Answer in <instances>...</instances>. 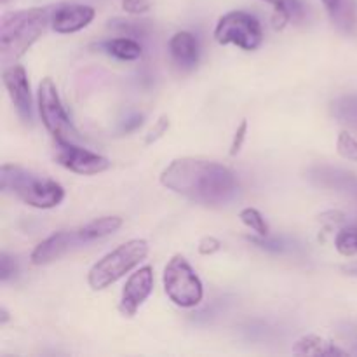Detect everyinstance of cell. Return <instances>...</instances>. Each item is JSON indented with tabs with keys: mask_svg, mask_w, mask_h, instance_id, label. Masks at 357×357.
Masks as SVG:
<instances>
[{
	"mask_svg": "<svg viewBox=\"0 0 357 357\" xmlns=\"http://www.w3.org/2000/svg\"><path fill=\"white\" fill-rule=\"evenodd\" d=\"M103 49L108 54L114 56L115 59H121V61H138L143 56V45L136 38L128 37V35L103 42Z\"/></svg>",
	"mask_w": 357,
	"mask_h": 357,
	"instance_id": "16",
	"label": "cell"
},
{
	"mask_svg": "<svg viewBox=\"0 0 357 357\" xmlns=\"http://www.w3.org/2000/svg\"><path fill=\"white\" fill-rule=\"evenodd\" d=\"M96 17V9L86 3H59L52 7L51 28L56 33L70 35L84 30Z\"/></svg>",
	"mask_w": 357,
	"mask_h": 357,
	"instance_id": "11",
	"label": "cell"
},
{
	"mask_svg": "<svg viewBox=\"0 0 357 357\" xmlns=\"http://www.w3.org/2000/svg\"><path fill=\"white\" fill-rule=\"evenodd\" d=\"M167 128H169V119H167V115H162V117L157 119V122L153 124V128L150 129L149 135H146L145 138L146 145H152V143H155L157 139L162 138V136L166 135Z\"/></svg>",
	"mask_w": 357,
	"mask_h": 357,
	"instance_id": "23",
	"label": "cell"
},
{
	"mask_svg": "<svg viewBox=\"0 0 357 357\" xmlns=\"http://www.w3.org/2000/svg\"><path fill=\"white\" fill-rule=\"evenodd\" d=\"M333 112L342 122L357 124V98H342L333 105Z\"/></svg>",
	"mask_w": 357,
	"mask_h": 357,
	"instance_id": "20",
	"label": "cell"
},
{
	"mask_svg": "<svg viewBox=\"0 0 357 357\" xmlns=\"http://www.w3.org/2000/svg\"><path fill=\"white\" fill-rule=\"evenodd\" d=\"M169 54L178 68L194 70L199 63V42L190 31H176L169 38Z\"/></svg>",
	"mask_w": 357,
	"mask_h": 357,
	"instance_id": "13",
	"label": "cell"
},
{
	"mask_svg": "<svg viewBox=\"0 0 357 357\" xmlns=\"http://www.w3.org/2000/svg\"><path fill=\"white\" fill-rule=\"evenodd\" d=\"M153 284H155V279H153V268L150 265L139 267L138 271L132 272L122 288L119 312L124 317L136 316V312L152 295Z\"/></svg>",
	"mask_w": 357,
	"mask_h": 357,
	"instance_id": "10",
	"label": "cell"
},
{
	"mask_svg": "<svg viewBox=\"0 0 357 357\" xmlns=\"http://www.w3.org/2000/svg\"><path fill=\"white\" fill-rule=\"evenodd\" d=\"M160 185L195 204L218 208L232 201L239 181L230 167L199 157H178L160 173Z\"/></svg>",
	"mask_w": 357,
	"mask_h": 357,
	"instance_id": "1",
	"label": "cell"
},
{
	"mask_svg": "<svg viewBox=\"0 0 357 357\" xmlns=\"http://www.w3.org/2000/svg\"><path fill=\"white\" fill-rule=\"evenodd\" d=\"M0 190L9 192L21 202L37 209H52L65 199V188L58 181L38 176L16 164H2Z\"/></svg>",
	"mask_w": 357,
	"mask_h": 357,
	"instance_id": "3",
	"label": "cell"
},
{
	"mask_svg": "<svg viewBox=\"0 0 357 357\" xmlns=\"http://www.w3.org/2000/svg\"><path fill=\"white\" fill-rule=\"evenodd\" d=\"M110 28H114V30H119V31H126L128 37H135V35L142 33L143 30V26L139 23H136V21H126V20L110 21Z\"/></svg>",
	"mask_w": 357,
	"mask_h": 357,
	"instance_id": "27",
	"label": "cell"
},
{
	"mask_svg": "<svg viewBox=\"0 0 357 357\" xmlns=\"http://www.w3.org/2000/svg\"><path fill=\"white\" fill-rule=\"evenodd\" d=\"M337 152L344 159L357 162V139L351 132L342 131L337 138Z\"/></svg>",
	"mask_w": 357,
	"mask_h": 357,
	"instance_id": "21",
	"label": "cell"
},
{
	"mask_svg": "<svg viewBox=\"0 0 357 357\" xmlns=\"http://www.w3.org/2000/svg\"><path fill=\"white\" fill-rule=\"evenodd\" d=\"M291 352L295 356H316V357H344L349 356L347 351L335 345L328 338L319 335H303L293 344Z\"/></svg>",
	"mask_w": 357,
	"mask_h": 357,
	"instance_id": "14",
	"label": "cell"
},
{
	"mask_svg": "<svg viewBox=\"0 0 357 357\" xmlns=\"http://www.w3.org/2000/svg\"><path fill=\"white\" fill-rule=\"evenodd\" d=\"M215 40L222 45H237L243 51H257L264 44V28L251 13L230 10L216 23Z\"/></svg>",
	"mask_w": 357,
	"mask_h": 357,
	"instance_id": "7",
	"label": "cell"
},
{
	"mask_svg": "<svg viewBox=\"0 0 357 357\" xmlns=\"http://www.w3.org/2000/svg\"><path fill=\"white\" fill-rule=\"evenodd\" d=\"M319 222L323 223V225H326V229L331 230L345 227L347 218H345V215L342 211H326L319 216Z\"/></svg>",
	"mask_w": 357,
	"mask_h": 357,
	"instance_id": "24",
	"label": "cell"
},
{
	"mask_svg": "<svg viewBox=\"0 0 357 357\" xmlns=\"http://www.w3.org/2000/svg\"><path fill=\"white\" fill-rule=\"evenodd\" d=\"M37 107L40 121L47 129L52 139H63V142H79L82 136L73 126L72 119L66 114L65 107L59 98L58 87L51 77H44L38 84L37 91Z\"/></svg>",
	"mask_w": 357,
	"mask_h": 357,
	"instance_id": "6",
	"label": "cell"
},
{
	"mask_svg": "<svg viewBox=\"0 0 357 357\" xmlns=\"http://www.w3.org/2000/svg\"><path fill=\"white\" fill-rule=\"evenodd\" d=\"M2 82L9 93L20 121L24 126H31V122H33V101H31L30 80H28L24 66L17 65V63L3 66Z\"/></svg>",
	"mask_w": 357,
	"mask_h": 357,
	"instance_id": "9",
	"label": "cell"
},
{
	"mask_svg": "<svg viewBox=\"0 0 357 357\" xmlns=\"http://www.w3.org/2000/svg\"><path fill=\"white\" fill-rule=\"evenodd\" d=\"M122 9L129 14H145L152 9V2L150 0H122Z\"/></svg>",
	"mask_w": 357,
	"mask_h": 357,
	"instance_id": "26",
	"label": "cell"
},
{
	"mask_svg": "<svg viewBox=\"0 0 357 357\" xmlns=\"http://www.w3.org/2000/svg\"><path fill=\"white\" fill-rule=\"evenodd\" d=\"M344 271L349 272L351 275H356V278H357V261H354V264H351V265H347V267H344Z\"/></svg>",
	"mask_w": 357,
	"mask_h": 357,
	"instance_id": "31",
	"label": "cell"
},
{
	"mask_svg": "<svg viewBox=\"0 0 357 357\" xmlns=\"http://www.w3.org/2000/svg\"><path fill=\"white\" fill-rule=\"evenodd\" d=\"M335 248L342 257H357V227L345 225L335 236Z\"/></svg>",
	"mask_w": 357,
	"mask_h": 357,
	"instance_id": "18",
	"label": "cell"
},
{
	"mask_svg": "<svg viewBox=\"0 0 357 357\" xmlns=\"http://www.w3.org/2000/svg\"><path fill=\"white\" fill-rule=\"evenodd\" d=\"M80 244L82 243H80L77 229L59 230V232H54L35 246V250L30 255V260L33 265H47L61 258L73 248L80 246Z\"/></svg>",
	"mask_w": 357,
	"mask_h": 357,
	"instance_id": "12",
	"label": "cell"
},
{
	"mask_svg": "<svg viewBox=\"0 0 357 357\" xmlns=\"http://www.w3.org/2000/svg\"><path fill=\"white\" fill-rule=\"evenodd\" d=\"M321 2H323L324 9H326L328 16L331 17L338 9H340L342 3H344V0H321Z\"/></svg>",
	"mask_w": 357,
	"mask_h": 357,
	"instance_id": "29",
	"label": "cell"
},
{
	"mask_svg": "<svg viewBox=\"0 0 357 357\" xmlns=\"http://www.w3.org/2000/svg\"><path fill=\"white\" fill-rule=\"evenodd\" d=\"M52 7H30L0 16V63L9 66L26 54L28 49L51 26Z\"/></svg>",
	"mask_w": 357,
	"mask_h": 357,
	"instance_id": "2",
	"label": "cell"
},
{
	"mask_svg": "<svg viewBox=\"0 0 357 357\" xmlns=\"http://www.w3.org/2000/svg\"><path fill=\"white\" fill-rule=\"evenodd\" d=\"M222 246L223 244L220 239H216V237L213 236H204L201 241H199L197 250L199 253L204 255V257H211V255L218 253V251L222 250Z\"/></svg>",
	"mask_w": 357,
	"mask_h": 357,
	"instance_id": "25",
	"label": "cell"
},
{
	"mask_svg": "<svg viewBox=\"0 0 357 357\" xmlns=\"http://www.w3.org/2000/svg\"><path fill=\"white\" fill-rule=\"evenodd\" d=\"M164 291L181 309L197 307L204 298V286L183 255H173L162 274Z\"/></svg>",
	"mask_w": 357,
	"mask_h": 357,
	"instance_id": "5",
	"label": "cell"
},
{
	"mask_svg": "<svg viewBox=\"0 0 357 357\" xmlns=\"http://www.w3.org/2000/svg\"><path fill=\"white\" fill-rule=\"evenodd\" d=\"M7 321H9V312H7L6 307H0V326H3Z\"/></svg>",
	"mask_w": 357,
	"mask_h": 357,
	"instance_id": "30",
	"label": "cell"
},
{
	"mask_svg": "<svg viewBox=\"0 0 357 357\" xmlns=\"http://www.w3.org/2000/svg\"><path fill=\"white\" fill-rule=\"evenodd\" d=\"M52 142H54L52 159L61 167L68 169L70 173L93 176V174H100L110 169L112 162L107 157L77 145V142H63V139H52Z\"/></svg>",
	"mask_w": 357,
	"mask_h": 357,
	"instance_id": "8",
	"label": "cell"
},
{
	"mask_svg": "<svg viewBox=\"0 0 357 357\" xmlns=\"http://www.w3.org/2000/svg\"><path fill=\"white\" fill-rule=\"evenodd\" d=\"M246 132H248V121H241V124L237 126L236 132H234L232 138V145H230V155H237L241 152L244 145V139H246Z\"/></svg>",
	"mask_w": 357,
	"mask_h": 357,
	"instance_id": "28",
	"label": "cell"
},
{
	"mask_svg": "<svg viewBox=\"0 0 357 357\" xmlns=\"http://www.w3.org/2000/svg\"><path fill=\"white\" fill-rule=\"evenodd\" d=\"M9 2H13V0H0V3H2V6H7Z\"/></svg>",
	"mask_w": 357,
	"mask_h": 357,
	"instance_id": "32",
	"label": "cell"
},
{
	"mask_svg": "<svg viewBox=\"0 0 357 357\" xmlns=\"http://www.w3.org/2000/svg\"><path fill=\"white\" fill-rule=\"evenodd\" d=\"M122 223L124 222H122L121 216H101V218H94L91 222H87L86 225L79 227L77 234H79L80 243L89 244L93 241L103 239V237L115 234L121 229Z\"/></svg>",
	"mask_w": 357,
	"mask_h": 357,
	"instance_id": "15",
	"label": "cell"
},
{
	"mask_svg": "<svg viewBox=\"0 0 357 357\" xmlns=\"http://www.w3.org/2000/svg\"><path fill=\"white\" fill-rule=\"evenodd\" d=\"M239 218H241V222H243L248 229L253 230L257 236L267 237L268 232H271V229H268V223L265 222L264 215H261L258 209L244 208L243 211L239 213Z\"/></svg>",
	"mask_w": 357,
	"mask_h": 357,
	"instance_id": "19",
	"label": "cell"
},
{
	"mask_svg": "<svg viewBox=\"0 0 357 357\" xmlns=\"http://www.w3.org/2000/svg\"><path fill=\"white\" fill-rule=\"evenodd\" d=\"M16 272H17L16 260H14L9 253L2 251V255H0V281L7 282L9 279H13L14 275H16Z\"/></svg>",
	"mask_w": 357,
	"mask_h": 357,
	"instance_id": "22",
	"label": "cell"
},
{
	"mask_svg": "<svg viewBox=\"0 0 357 357\" xmlns=\"http://www.w3.org/2000/svg\"><path fill=\"white\" fill-rule=\"evenodd\" d=\"M261 2L274 6L275 13L272 16V23L275 30H282L289 21H302L305 16V9L300 0H261Z\"/></svg>",
	"mask_w": 357,
	"mask_h": 357,
	"instance_id": "17",
	"label": "cell"
},
{
	"mask_svg": "<svg viewBox=\"0 0 357 357\" xmlns=\"http://www.w3.org/2000/svg\"><path fill=\"white\" fill-rule=\"evenodd\" d=\"M149 255V243L145 239H131L121 244L96 261L87 272V284L93 291L110 288L126 274L135 271Z\"/></svg>",
	"mask_w": 357,
	"mask_h": 357,
	"instance_id": "4",
	"label": "cell"
}]
</instances>
